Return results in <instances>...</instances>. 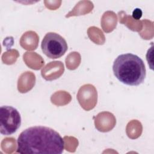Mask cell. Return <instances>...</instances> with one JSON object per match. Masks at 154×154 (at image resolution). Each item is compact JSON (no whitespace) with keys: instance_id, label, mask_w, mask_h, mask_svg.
<instances>
[{"instance_id":"1","label":"cell","mask_w":154,"mask_h":154,"mask_svg":"<svg viewBox=\"0 0 154 154\" xmlns=\"http://www.w3.org/2000/svg\"><path fill=\"white\" fill-rule=\"evenodd\" d=\"M17 152L21 154H61L64 141L61 135L52 128L35 126L22 131L17 140Z\"/></svg>"},{"instance_id":"2","label":"cell","mask_w":154,"mask_h":154,"mask_svg":"<svg viewBox=\"0 0 154 154\" xmlns=\"http://www.w3.org/2000/svg\"><path fill=\"white\" fill-rule=\"evenodd\" d=\"M112 70L114 76L119 81L132 86L143 83L146 75L143 60L131 53L119 55L113 63Z\"/></svg>"},{"instance_id":"3","label":"cell","mask_w":154,"mask_h":154,"mask_svg":"<svg viewBox=\"0 0 154 154\" xmlns=\"http://www.w3.org/2000/svg\"><path fill=\"white\" fill-rule=\"evenodd\" d=\"M42 50L48 58L56 59L62 57L67 50V43L66 40L60 34L49 32L43 37Z\"/></svg>"},{"instance_id":"4","label":"cell","mask_w":154,"mask_h":154,"mask_svg":"<svg viewBox=\"0 0 154 154\" xmlns=\"http://www.w3.org/2000/svg\"><path fill=\"white\" fill-rule=\"evenodd\" d=\"M21 125L20 113L11 106H2L0 108V132L9 135L16 132Z\"/></svg>"},{"instance_id":"5","label":"cell","mask_w":154,"mask_h":154,"mask_svg":"<svg viewBox=\"0 0 154 154\" xmlns=\"http://www.w3.org/2000/svg\"><path fill=\"white\" fill-rule=\"evenodd\" d=\"M142 16V11L140 8H135L132 13V16L135 19H140Z\"/></svg>"}]
</instances>
